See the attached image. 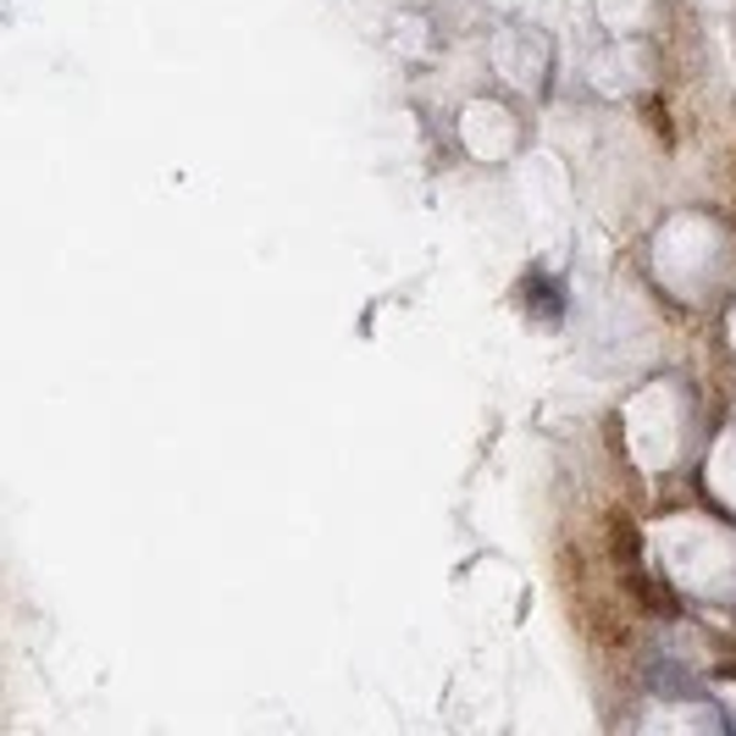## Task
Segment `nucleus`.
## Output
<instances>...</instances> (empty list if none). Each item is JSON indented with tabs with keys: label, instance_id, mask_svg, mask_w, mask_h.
<instances>
[{
	"label": "nucleus",
	"instance_id": "nucleus-4",
	"mask_svg": "<svg viewBox=\"0 0 736 736\" xmlns=\"http://www.w3.org/2000/svg\"><path fill=\"white\" fill-rule=\"evenodd\" d=\"M460 139H466V150L477 161H504L521 145V122L504 106H493V100H471L466 117H460Z\"/></svg>",
	"mask_w": 736,
	"mask_h": 736
},
{
	"label": "nucleus",
	"instance_id": "nucleus-9",
	"mask_svg": "<svg viewBox=\"0 0 736 736\" xmlns=\"http://www.w3.org/2000/svg\"><path fill=\"white\" fill-rule=\"evenodd\" d=\"M730 343H736V310H730Z\"/></svg>",
	"mask_w": 736,
	"mask_h": 736
},
{
	"label": "nucleus",
	"instance_id": "nucleus-2",
	"mask_svg": "<svg viewBox=\"0 0 736 736\" xmlns=\"http://www.w3.org/2000/svg\"><path fill=\"white\" fill-rule=\"evenodd\" d=\"M653 266H659V277H664L681 299H703V294L725 277L730 249H725V238H719L714 222H703V216H675V222H664L659 238H653Z\"/></svg>",
	"mask_w": 736,
	"mask_h": 736
},
{
	"label": "nucleus",
	"instance_id": "nucleus-7",
	"mask_svg": "<svg viewBox=\"0 0 736 736\" xmlns=\"http://www.w3.org/2000/svg\"><path fill=\"white\" fill-rule=\"evenodd\" d=\"M648 730H675V725H692V730H714L719 719L708 714V708H653L648 719H642Z\"/></svg>",
	"mask_w": 736,
	"mask_h": 736
},
{
	"label": "nucleus",
	"instance_id": "nucleus-6",
	"mask_svg": "<svg viewBox=\"0 0 736 736\" xmlns=\"http://www.w3.org/2000/svg\"><path fill=\"white\" fill-rule=\"evenodd\" d=\"M653 12V0H598V23L609 34H637Z\"/></svg>",
	"mask_w": 736,
	"mask_h": 736
},
{
	"label": "nucleus",
	"instance_id": "nucleus-8",
	"mask_svg": "<svg viewBox=\"0 0 736 736\" xmlns=\"http://www.w3.org/2000/svg\"><path fill=\"white\" fill-rule=\"evenodd\" d=\"M725 697H730V708H736V686H725Z\"/></svg>",
	"mask_w": 736,
	"mask_h": 736
},
{
	"label": "nucleus",
	"instance_id": "nucleus-1",
	"mask_svg": "<svg viewBox=\"0 0 736 736\" xmlns=\"http://www.w3.org/2000/svg\"><path fill=\"white\" fill-rule=\"evenodd\" d=\"M653 559L670 582H681L697 598H730L736 593V537L708 515H670L648 532Z\"/></svg>",
	"mask_w": 736,
	"mask_h": 736
},
{
	"label": "nucleus",
	"instance_id": "nucleus-3",
	"mask_svg": "<svg viewBox=\"0 0 736 736\" xmlns=\"http://www.w3.org/2000/svg\"><path fill=\"white\" fill-rule=\"evenodd\" d=\"M681 433H686V405L675 394V383H648L642 394H631L626 405V449L642 471H664L681 455Z\"/></svg>",
	"mask_w": 736,
	"mask_h": 736
},
{
	"label": "nucleus",
	"instance_id": "nucleus-5",
	"mask_svg": "<svg viewBox=\"0 0 736 736\" xmlns=\"http://www.w3.org/2000/svg\"><path fill=\"white\" fill-rule=\"evenodd\" d=\"M708 493H714L725 510H736V427L719 433V444H714V455H708Z\"/></svg>",
	"mask_w": 736,
	"mask_h": 736
}]
</instances>
